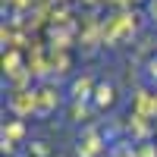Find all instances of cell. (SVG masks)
Listing matches in <instances>:
<instances>
[{"label": "cell", "mask_w": 157, "mask_h": 157, "mask_svg": "<svg viewBox=\"0 0 157 157\" xmlns=\"http://www.w3.org/2000/svg\"><path fill=\"white\" fill-rule=\"evenodd\" d=\"M91 94V82H75V88H72V98L75 101H85Z\"/></svg>", "instance_id": "1"}, {"label": "cell", "mask_w": 157, "mask_h": 157, "mask_svg": "<svg viewBox=\"0 0 157 157\" xmlns=\"http://www.w3.org/2000/svg\"><path fill=\"white\" fill-rule=\"evenodd\" d=\"M98 104H101V107H104V104H110L113 101V85H101L98 88V98H94Z\"/></svg>", "instance_id": "2"}]
</instances>
